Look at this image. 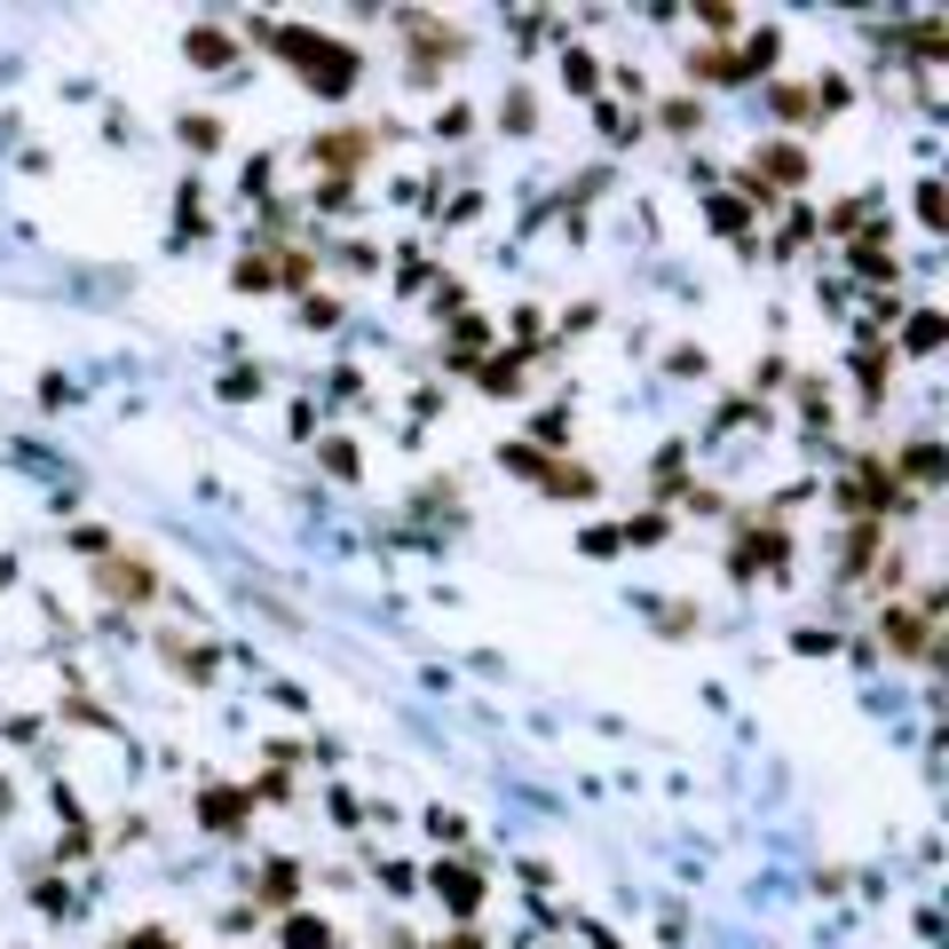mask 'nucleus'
I'll return each mask as SVG.
<instances>
[{"label":"nucleus","mask_w":949,"mask_h":949,"mask_svg":"<svg viewBox=\"0 0 949 949\" xmlns=\"http://www.w3.org/2000/svg\"><path fill=\"white\" fill-rule=\"evenodd\" d=\"M278 48H285V56H301V80H309V87H325V95H341V87L356 80V56H349L341 40H309V32H278Z\"/></svg>","instance_id":"nucleus-1"},{"label":"nucleus","mask_w":949,"mask_h":949,"mask_svg":"<svg viewBox=\"0 0 949 949\" xmlns=\"http://www.w3.org/2000/svg\"><path fill=\"white\" fill-rule=\"evenodd\" d=\"M104 586H112V594H134V601H143V594H151V570H143V562H112V570H104Z\"/></svg>","instance_id":"nucleus-2"},{"label":"nucleus","mask_w":949,"mask_h":949,"mask_svg":"<svg viewBox=\"0 0 949 949\" xmlns=\"http://www.w3.org/2000/svg\"><path fill=\"white\" fill-rule=\"evenodd\" d=\"M435 887L452 894V910H467L474 902V870H435Z\"/></svg>","instance_id":"nucleus-3"},{"label":"nucleus","mask_w":949,"mask_h":949,"mask_svg":"<svg viewBox=\"0 0 949 949\" xmlns=\"http://www.w3.org/2000/svg\"><path fill=\"white\" fill-rule=\"evenodd\" d=\"M190 56H198V63H207V72H214V63L230 56V40H222V32H190Z\"/></svg>","instance_id":"nucleus-4"},{"label":"nucleus","mask_w":949,"mask_h":949,"mask_svg":"<svg viewBox=\"0 0 949 949\" xmlns=\"http://www.w3.org/2000/svg\"><path fill=\"white\" fill-rule=\"evenodd\" d=\"M285 941H293V949H332V934H325V926H309V918H293V926H285Z\"/></svg>","instance_id":"nucleus-5"},{"label":"nucleus","mask_w":949,"mask_h":949,"mask_svg":"<svg viewBox=\"0 0 949 949\" xmlns=\"http://www.w3.org/2000/svg\"><path fill=\"white\" fill-rule=\"evenodd\" d=\"M934 341H941V317H934V309H918V332H910V349H934Z\"/></svg>","instance_id":"nucleus-6"}]
</instances>
